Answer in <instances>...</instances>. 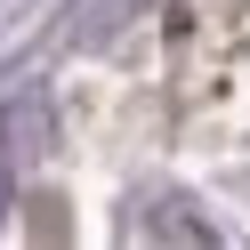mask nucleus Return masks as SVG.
Returning a JSON list of instances; mask_svg holds the SVG:
<instances>
[{
    "label": "nucleus",
    "mask_w": 250,
    "mask_h": 250,
    "mask_svg": "<svg viewBox=\"0 0 250 250\" xmlns=\"http://www.w3.org/2000/svg\"><path fill=\"white\" fill-rule=\"evenodd\" d=\"M0 210H8V178H0Z\"/></svg>",
    "instance_id": "1"
}]
</instances>
